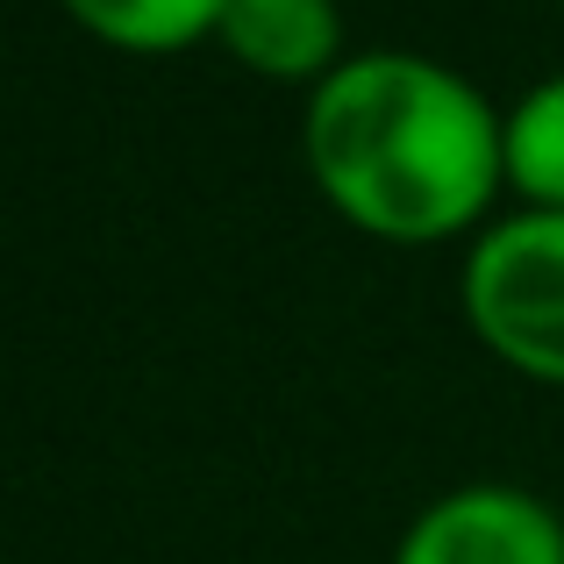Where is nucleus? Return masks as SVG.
<instances>
[{"label":"nucleus","instance_id":"nucleus-4","mask_svg":"<svg viewBox=\"0 0 564 564\" xmlns=\"http://www.w3.org/2000/svg\"><path fill=\"white\" fill-rule=\"evenodd\" d=\"M215 43L250 79L301 86V94H315L322 79H336L350 65V36H344L336 0H229Z\"/></svg>","mask_w":564,"mask_h":564},{"label":"nucleus","instance_id":"nucleus-1","mask_svg":"<svg viewBox=\"0 0 564 564\" xmlns=\"http://www.w3.org/2000/svg\"><path fill=\"white\" fill-rule=\"evenodd\" d=\"M301 158L322 200L393 250L471 243L508 193L500 108L429 51H350L307 94Z\"/></svg>","mask_w":564,"mask_h":564},{"label":"nucleus","instance_id":"nucleus-6","mask_svg":"<svg viewBox=\"0 0 564 564\" xmlns=\"http://www.w3.org/2000/svg\"><path fill=\"white\" fill-rule=\"evenodd\" d=\"M500 143H508L514 207H551V215H564V72L522 86L514 108H500Z\"/></svg>","mask_w":564,"mask_h":564},{"label":"nucleus","instance_id":"nucleus-7","mask_svg":"<svg viewBox=\"0 0 564 564\" xmlns=\"http://www.w3.org/2000/svg\"><path fill=\"white\" fill-rule=\"evenodd\" d=\"M557 14H564V0H557Z\"/></svg>","mask_w":564,"mask_h":564},{"label":"nucleus","instance_id":"nucleus-5","mask_svg":"<svg viewBox=\"0 0 564 564\" xmlns=\"http://www.w3.org/2000/svg\"><path fill=\"white\" fill-rule=\"evenodd\" d=\"M94 43L129 57H172L193 43H215L229 0H57Z\"/></svg>","mask_w":564,"mask_h":564},{"label":"nucleus","instance_id":"nucleus-2","mask_svg":"<svg viewBox=\"0 0 564 564\" xmlns=\"http://www.w3.org/2000/svg\"><path fill=\"white\" fill-rule=\"evenodd\" d=\"M457 307L494 365L564 393V215L514 207L471 236Z\"/></svg>","mask_w":564,"mask_h":564},{"label":"nucleus","instance_id":"nucleus-3","mask_svg":"<svg viewBox=\"0 0 564 564\" xmlns=\"http://www.w3.org/2000/svg\"><path fill=\"white\" fill-rule=\"evenodd\" d=\"M393 564H564V522L529 486H451L400 529Z\"/></svg>","mask_w":564,"mask_h":564}]
</instances>
